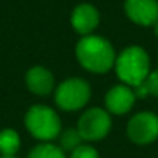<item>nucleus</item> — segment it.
Wrapping results in <instances>:
<instances>
[{
	"label": "nucleus",
	"instance_id": "1a4fd4ad",
	"mask_svg": "<svg viewBox=\"0 0 158 158\" xmlns=\"http://www.w3.org/2000/svg\"><path fill=\"white\" fill-rule=\"evenodd\" d=\"M99 23V13L95 6L89 3L77 5L71 14V25L73 28L84 36H90V33Z\"/></svg>",
	"mask_w": 158,
	"mask_h": 158
},
{
	"label": "nucleus",
	"instance_id": "39448f33",
	"mask_svg": "<svg viewBox=\"0 0 158 158\" xmlns=\"http://www.w3.org/2000/svg\"><path fill=\"white\" fill-rule=\"evenodd\" d=\"M112 127V119L109 113L102 109H89L79 118L77 132L81 133L82 139L98 141L104 138Z\"/></svg>",
	"mask_w": 158,
	"mask_h": 158
},
{
	"label": "nucleus",
	"instance_id": "2eb2a0df",
	"mask_svg": "<svg viewBox=\"0 0 158 158\" xmlns=\"http://www.w3.org/2000/svg\"><path fill=\"white\" fill-rule=\"evenodd\" d=\"M146 90H147V95H155L158 96V70L149 73L147 79L143 82Z\"/></svg>",
	"mask_w": 158,
	"mask_h": 158
},
{
	"label": "nucleus",
	"instance_id": "9d476101",
	"mask_svg": "<svg viewBox=\"0 0 158 158\" xmlns=\"http://www.w3.org/2000/svg\"><path fill=\"white\" fill-rule=\"evenodd\" d=\"M27 87L36 95H48L54 87L53 74L44 67H33L27 73Z\"/></svg>",
	"mask_w": 158,
	"mask_h": 158
},
{
	"label": "nucleus",
	"instance_id": "7ed1b4c3",
	"mask_svg": "<svg viewBox=\"0 0 158 158\" xmlns=\"http://www.w3.org/2000/svg\"><path fill=\"white\" fill-rule=\"evenodd\" d=\"M25 126L34 138L42 141L54 139L60 132L57 113L47 106H33L25 115Z\"/></svg>",
	"mask_w": 158,
	"mask_h": 158
},
{
	"label": "nucleus",
	"instance_id": "0eeeda50",
	"mask_svg": "<svg viewBox=\"0 0 158 158\" xmlns=\"http://www.w3.org/2000/svg\"><path fill=\"white\" fill-rule=\"evenodd\" d=\"M127 17L143 27L155 25L158 20V2L156 0H126Z\"/></svg>",
	"mask_w": 158,
	"mask_h": 158
},
{
	"label": "nucleus",
	"instance_id": "dca6fc26",
	"mask_svg": "<svg viewBox=\"0 0 158 158\" xmlns=\"http://www.w3.org/2000/svg\"><path fill=\"white\" fill-rule=\"evenodd\" d=\"M153 31H155V36L158 37V20L155 22V25H153Z\"/></svg>",
	"mask_w": 158,
	"mask_h": 158
},
{
	"label": "nucleus",
	"instance_id": "f03ea898",
	"mask_svg": "<svg viewBox=\"0 0 158 158\" xmlns=\"http://www.w3.org/2000/svg\"><path fill=\"white\" fill-rule=\"evenodd\" d=\"M116 74L127 85L138 87L149 76V56L141 47H127L115 60Z\"/></svg>",
	"mask_w": 158,
	"mask_h": 158
},
{
	"label": "nucleus",
	"instance_id": "9b49d317",
	"mask_svg": "<svg viewBox=\"0 0 158 158\" xmlns=\"http://www.w3.org/2000/svg\"><path fill=\"white\" fill-rule=\"evenodd\" d=\"M20 147L19 133L13 129H5L0 132V153L2 156H14Z\"/></svg>",
	"mask_w": 158,
	"mask_h": 158
},
{
	"label": "nucleus",
	"instance_id": "4468645a",
	"mask_svg": "<svg viewBox=\"0 0 158 158\" xmlns=\"http://www.w3.org/2000/svg\"><path fill=\"white\" fill-rule=\"evenodd\" d=\"M71 158H99V155L92 146L82 144L71 152Z\"/></svg>",
	"mask_w": 158,
	"mask_h": 158
},
{
	"label": "nucleus",
	"instance_id": "f8f14e48",
	"mask_svg": "<svg viewBox=\"0 0 158 158\" xmlns=\"http://www.w3.org/2000/svg\"><path fill=\"white\" fill-rule=\"evenodd\" d=\"M82 136L77 132V129H67L65 132H62L60 138H59V144H60V150L62 152H73L76 150L79 146H82Z\"/></svg>",
	"mask_w": 158,
	"mask_h": 158
},
{
	"label": "nucleus",
	"instance_id": "423d86ee",
	"mask_svg": "<svg viewBox=\"0 0 158 158\" xmlns=\"http://www.w3.org/2000/svg\"><path fill=\"white\" fill-rule=\"evenodd\" d=\"M127 135L136 144H149L158 138V116L149 112L135 115L127 124Z\"/></svg>",
	"mask_w": 158,
	"mask_h": 158
},
{
	"label": "nucleus",
	"instance_id": "f257e3e1",
	"mask_svg": "<svg viewBox=\"0 0 158 158\" xmlns=\"http://www.w3.org/2000/svg\"><path fill=\"white\" fill-rule=\"evenodd\" d=\"M77 60L85 70L106 73L115 64V51L109 40L99 36H84L76 45Z\"/></svg>",
	"mask_w": 158,
	"mask_h": 158
},
{
	"label": "nucleus",
	"instance_id": "20e7f679",
	"mask_svg": "<svg viewBox=\"0 0 158 158\" xmlns=\"http://www.w3.org/2000/svg\"><path fill=\"white\" fill-rule=\"evenodd\" d=\"M54 99L62 110H79L90 99V87L84 79H67L57 87Z\"/></svg>",
	"mask_w": 158,
	"mask_h": 158
},
{
	"label": "nucleus",
	"instance_id": "ddd939ff",
	"mask_svg": "<svg viewBox=\"0 0 158 158\" xmlns=\"http://www.w3.org/2000/svg\"><path fill=\"white\" fill-rule=\"evenodd\" d=\"M28 158H65V155L57 146L39 144L30 152Z\"/></svg>",
	"mask_w": 158,
	"mask_h": 158
},
{
	"label": "nucleus",
	"instance_id": "6e6552de",
	"mask_svg": "<svg viewBox=\"0 0 158 158\" xmlns=\"http://www.w3.org/2000/svg\"><path fill=\"white\" fill-rule=\"evenodd\" d=\"M135 102V93L127 85H115L106 95V107L110 113H127Z\"/></svg>",
	"mask_w": 158,
	"mask_h": 158
},
{
	"label": "nucleus",
	"instance_id": "f3484780",
	"mask_svg": "<svg viewBox=\"0 0 158 158\" xmlns=\"http://www.w3.org/2000/svg\"><path fill=\"white\" fill-rule=\"evenodd\" d=\"M0 158H14V156H0Z\"/></svg>",
	"mask_w": 158,
	"mask_h": 158
}]
</instances>
